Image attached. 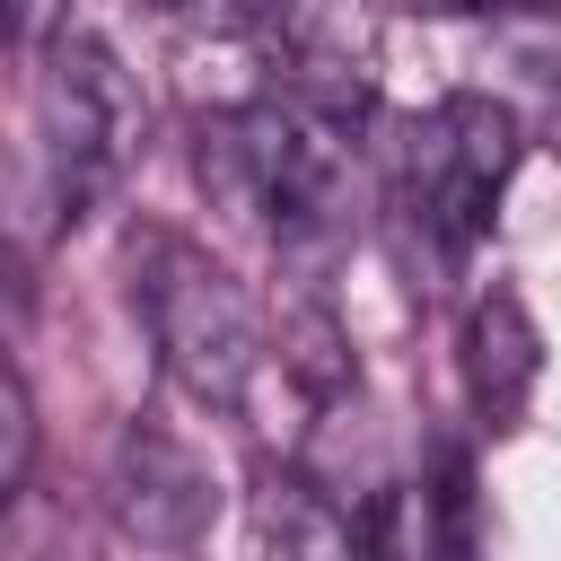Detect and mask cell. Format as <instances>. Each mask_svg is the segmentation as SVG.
Here are the masks:
<instances>
[{"label": "cell", "instance_id": "obj_10", "mask_svg": "<svg viewBox=\"0 0 561 561\" xmlns=\"http://www.w3.org/2000/svg\"><path fill=\"white\" fill-rule=\"evenodd\" d=\"M377 9H394V18H465L482 0H377Z\"/></svg>", "mask_w": 561, "mask_h": 561}, {"label": "cell", "instance_id": "obj_7", "mask_svg": "<svg viewBox=\"0 0 561 561\" xmlns=\"http://www.w3.org/2000/svg\"><path fill=\"white\" fill-rule=\"evenodd\" d=\"M245 526H254V561H368V535L298 465H263L254 473Z\"/></svg>", "mask_w": 561, "mask_h": 561}, {"label": "cell", "instance_id": "obj_4", "mask_svg": "<svg viewBox=\"0 0 561 561\" xmlns=\"http://www.w3.org/2000/svg\"><path fill=\"white\" fill-rule=\"evenodd\" d=\"M517 158H526V131H517V114L500 96L456 88V96H438L412 123V140H403V193H412L421 228L438 237V254H473L491 237Z\"/></svg>", "mask_w": 561, "mask_h": 561}, {"label": "cell", "instance_id": "obj_6", "mask_svg": "<svg viewBox=\"0 0 561 561\" xmlns=\"http://www.w3.org/2000/svg\"><path fill=\"white\" fill-rule=\"evenodd\" d=\"M535 377H543V333H535L526 298H517V289H482L473 316H465V386H473L482 421L508 430V421L526 412Z\"/></svg>", "mask_w": 561, "mask_h": 561}, {"label": "cell", "instance_id": "obj_8", "mask_svg": "<svg viewBox=\"0 0 561 561\" xmlns=\"http://www.w3.org/2000/svg\"><path fill=\"white\" fill-rule=\"evenodd\" d=\"M0 412H9V491H26V465H35V403H26V377L9 368V386H0Z\"/></svg>", "mask_w": 561, "mask_h": 561}, {"label": "cell", "instance_id": "obj_3", "mask_svg": "<svg viewBox=\"0 0 561 561\" xmlns=\"http://www.w3.org/2000/svg\"><path fill=\"white\" fill-rule=\"evenodd\" d=\"M35 149L53 167V193L61 210H96L131 158L149 149V96L140 79L123 70V53L88 26H61L44 53H35Z\"/></svg>", "mask_w": 561, "mask_h": 561}, {"label": "cell", "instance_id": "obj_1", "mask_svg": "<svg viewBox=\"0 0 561 561\" xmlns=\"http://www.w3.org/2000/svg\"><path fill=\"white\" fill-rule=\"evenodd\" d=\"M131 307L158 342V368L193 403L245 412L254 386L272 377V342H263V316H254L245 280L219 254H202L193 237H175V228L131 237Z\"/></svg>", "mask_w": 561, "mask_h": 561}, {"label": "cell", "instance_id": "obj_9", "mask_svg": "<svg viewBox=\"0 0 561 561\" xmlns=\"http://www.w3.org/2000/svg\"><path fill=\"white\" fill-rule=\"evenodd\" d=\"M61 26H70L61 0H9V44H18V53H44Z\"/></svg>", "mask_w": 561, "mask_h": 561}, {"label": "cell", "instance_id": "obj_5", "mask_svg": "<svg viewBox=\"0 0 561 561\" xmlns=\"http://www.w3.org/2000/svg\"><path fill=\"white\" fill-rule=\"evenodd\" d=\"M105 508L131 543H158V552H184L210 535L219 517V482L202 465V447H184L175 430L158 421H123L114 456H105Z\"/></svg>", "mask_w": 561, "mask_h": 561}, {"label": "cell", "instance_id": "obj_2", "mask_svg": "<svg viewBox=\"0 0 561 561\" xmlns=\"http://www.w3.org/2000/svg\"><path fill=\"white\" fill-rule=\"evenodd\" d=\"M193 175L228 219L307 237V228H324V210L342 193V123L298 96H254V105L202 114Z\"/></svg>", "mask_w": 561, "mask_h": 561}]
</instances>
